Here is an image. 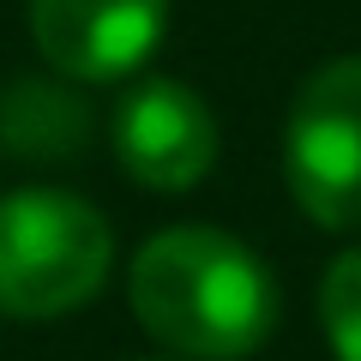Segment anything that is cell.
Wrapping results in <instances>:
<instances>
[{"instance_id": "obj_1", "label": "cell", "mask_w": 361, "mask_h": 361, "mask_svg": "<svg viewBox=\"0 0 361 361\" xmlns=\"http://www.w3.org/2000/svg\"><path fill=\"white\" fill-rule=\"evenodd\" d=\"M127 295L157 343L193 361H241L277 325V283L265 259L199 223L163 229L139 247Z\"/></svg>"}, {"instance_id": "obj_2", "label": "cell", "mask_w": 361, "mask_h": 361, "mask_svg": "<svg viewBox=\"0 0 361 361\" xmlns=\"http://www.w3.org/2000/svg\"><path fill=\"white\" fill-rule=\"evenodd\" d=\"M115 229L90 199L18 187L0 199V313L54 319L85 307L109 277Z\"/></svg>"}, {"instance_id": "obj_3", "label": "cell", "mask_w": 361, "mask_h": 361, "mask_svg": "<svg viewBox=\"0 0 361 361\" xmlns=\"http://www.w3.org/2000/svg\"><path fill=\"white\" fill-rule=\"evenodd\" d=\"M283 180L319 229H361V54L301 78L283 127Z\"/></svg>"}, {"instance_id": "obj_4", "label": "cell", "mask_w": 361, "mask_h": 361, "mask_svg": "<svg viewBox=\"0 0 361 361\" xmlns=\"http://www.w3.org/2000/svg\"><path fill=\"white\" fill-rule=\"evenodd\" d=\"M115 157L151 193H187L217 169V115L199 90L175 78H145L115 109Z\"/></svg>"}, {"instance_id": "obj_5", "label": "cell", "mask_w": 361, "mask_h": 361, "mask_svg": "<svg viewBox=\"0 0 361 361\" xmlns=\"http://www.w3.org/2000/svg\"><path fill=\"white\" fill-rule=\"evenodd\" d=\"M169 0H30V37L66 78H127L163 42Z\"/></svg>"}, {"instance_id": "obj_6", "label": "cell", "mask_w": 361, "mask_h": 361, "mask_svg": "<svg viewBox=\"0 0 361 361\" xmlns=\"http://www.w3.org/2000/svg\"><path fill=\"white\" fill-rule=\"evenodd\" d=\"M90 139V109L73 90L18 78L0 90V145L18 163H73Z\"/></svg>"}, {"instance_id": "obj_7", "label": "cell", "mask_w": 361, "mask_h": 361, "mask_svg": "<svg viewBox=\"0 0 361 361\" xmlns=\"http://www.w3.org/2000/svg\"><path fill=\"white\" fill-rule=\"evenodd\" d=\"M319 325L337 361H361V247H349L319 283Z\"/></svg>"}]
</instances>
